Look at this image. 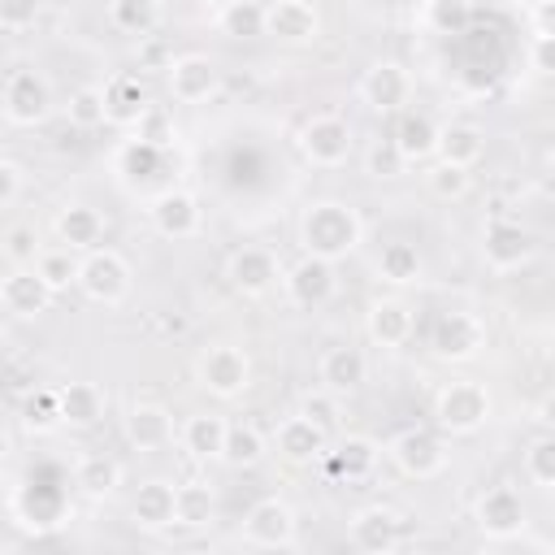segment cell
Instances as JSON below:
<instances>
[{"mask_svg": "<svg viewBox=\"0 0 555 555\" xmlns=\"http://www.w3.org/2000/svg\"><path fill=\"white\" fill-rule=\"evenodd\" d=\"M425 186H429L438 199H464L468 186H473V173H468L464 165H447V160H438V165L425 169Z\"/></svg>", "mask_w": 555, "mask_h": 555, "instance_id": "obj_43", "label": "cell"}, {"mask_svg": "<svg viewBox=\"0 0 555 555\" xmlns=\"http://www.w3.org/2000/svg\"><path fill=\"white\" fill-rule=\"evenodd\" d=\"M364 330H369V338L377 347H403L412 338V308L403 299H395V295L373 299L369 312H364Z\"/></svg>", "mask_w": 555, "mask_h": 555, "instance_id": "obj_27", "label": "cell"}, {"mask_svg": "<svg viewBox=\"0 0 555 555\" xmlns=\"http://www.w3.org/2000/svg\"><path fill=\"white\" fill-rule=\"evenodd\" d=\"M264 434L251 421H230L225 425V442H221V460L230 468H256L264 460Z\"/></svg>", "mask_w": 555, "mask_h": 555, "instance_id": "obj_35", "label": "cell"}, {"mask_svg": "<svg viewBox=\"0 0 555 555\" xmlns=\"http://www.w3.org/2000/svg\"><path fill=\"white\" fill-rule=\"evenodd\" d=\"M56 238H61V247H69L74 256L100 247V238H104V217H100V208H91V204H65V208L56 212Z\"/></svg>", "mask_w": 555, "mask_h": 555, "instance_id": "obj_28", "label": "cell"}, {"mask_svg": "<svg viewBox=\"0 0 555 555\" xmlns=\"http://www.w3.org/2000/svg\"><path fill=\"white\" fill-rule=\"evenodd\" d=\"M152 108V95L139 74H117L104 82V121L108 126H139V117Z\"/></svg>", "mask_w": 555, "mask_h": 555, "instance_id": "obj_25", "label": "cell"}, {"mask_svg": "<svg viewBox=\"0 0 555 555\" xmlns=\"http://www.w3.org/2000/svg\"><path fill=\"white\" fill-rule=\"evenodd\" d=\"M4 256H9L13 264H35V256H39V234H35V225H13V230L4 234Z\"/></svg>", "mask_w": 555, "mask_h": 555, "instance_id": "obj_45", "label": "cell"}, {"mask_svg": "<svg viewBox=\"0 0 555 555\" xmlns=\"http://www.w3.org/2000/svg\"><path fill=\"white\" fill-rule=\"evenodd\" d=\"M35 273L48 282L52 295H61V291H69V286L78 282V256H74L69 247H39Z\"/></svg>", "mask_w": 555, "mask_h": 555, "instance_id": "obj_40", "label": "cell"}, {"mask_svg": "<svg viewBox=\"0 0 555 555\" xmlns=\"http://www.w3.org/2000/svg\"><path fill=\"white\" fill-rule=\"evenodd\" d=\"M9 343H13V338H9V325H4V321H0V360H4V356H9Z\"/></svg>", "mask_w": 555, "mask_h": 555, "instance_id": "obj_52", "label": "cell"}, {"mask_svg": "<svg viewBox=\"0 0 555 555\" xmlns=\"http://www.w3.org/2000/svg\"><path fill=\"white\" fill-rule=\"evenodd\" d=\"M17 195H22V165L0 156V208H9Z\"/></svg>", "mask_w": 555, "mask_h": 555, "instance_id": "obj_48", "label": "cell"}, {"mask_svg": "<svg viewBox=\"0 0 555 555\" xmlns=\"http://www.w3.org/2000/svg\"><path fill=\"white\" fill-rule=\"evenodd\" d=\"M382 442L377 438H369V434H347L343 442H338V451H325L321 460L330 464V473L338 477V481H369L373 473H377V464H382Z\"/></svg>", "mask_w": 555, "mask_h": 555, "instance_id": "obj_24", "label": "cell"}, {"mask_svg": "<svg viewBox=\"0 0 555 555\" xmlns=\"http://www.w3.org/2000/svg\"><path fill=\"white\" fill-rule=\"evenodd\" d=\"M299 538V520H295V507L278 494L251 503V512L243 516V542L247 546H260V551H282V546H295Z\"/></svg>", "mask_w": 555, "mask_h": 555, "instance_id": "obj_11", "label": "cell"}, {"mask_svg": "<svg viewBox=\"0 0 555 555\" xmlns=\"http://www.w3.org/2000/svg\"><path fill=\"white\" fill-rule=\"evenodd\" d=\"M130 520H134L139 529H147V533L169 529V525H173V481H165V477L139 481V490H134V499H130Z\"/></svg>", "mask_w": 555, "mask_h": 555, "instance_id": "obj_26", "label": "cell"}, {"mask_svg": "<svg viewBox=\"0 0 555 555\" xmlns=\"http://www.w3.org/2000/svg\"><path fill=\"white\" fill-rule=\"evenodd\" d=\"M473 520H477V529H481L490 542H512V538H520V533L529 529V507H525V499H520L516 486L499 481V486H486V490L477 494Z\"/></svg>", "mask_w": 555, "mask_h": 555, "instance_id": "obj_7", "label": "cell"}, {"mask_svg": "<svg viewBox=\"0 0 555 555\" xmlns=\"http://www.w3.org/2000/svg\"><path fill=\"white\" fill-rule=\"evenodd\" d=\"M403 169V160H399V152L390 147V139H386V147H373L369 152V173L373 178H395Z\"/></svg>", "mask_w": 555, "mask_h": 555, "instance_id": "obj_49", "label": "cell"}, {"mask_svg": "<svg viewBox=\"0 0 555 555\" xmlns=\"http://www.w3.org/2000/svg\"><path fill=\"white\" fill-rule=\"evenodd\" d=\"M9 455H13V438H9V434H4V429H0V464H4V460H9Z\"/></svg>", "mask_w": 555, "mask_h": 555, "instance_id": "obj_51", "label": "cell"}, {"mask_svg": "<svg viewBox=\"0 0 555 555\" xmlns=\"http://www.w3.org/2000/svg\"><path fill=\"white\" fill-rule=\"evenodd\" d=\"M108 26L147 39L160 26V0H108Z\"/></svg>", "mask_w": 555, "mask_h": 555, "instance_id": "obj_36", "label": "cell"}, {"mask_svg": "<svg viewBox=\"0 0 555 555\" xmlns=\"http://www.w3.org/2000/svg\"><path fill=\"white\" fill-rule=\"evenodd\" d=\"M61 421L74 429H91L104 416V390L95 382H65L61 390Z\"/></svg>", "mask_w": 555, "mask_h": 555, "instance_id": "obj_33", "label": "cell"}, {"mask_svg": "<svg viewBox=\"0 0 555 555\" xmlns=\"http://www.w3.org/2000/svg\"><path fill=\"white\" fill-rule=\"evenodd\" d=\"M364 243V221L343 199H312L299 212V247L321 260H343Z\"/></svg>", "mask_w": 555, "mask_h": 555, "instance_id": "obj_1", "label": "cell"}, {"mask_svg": "<svg viewBox=\"0 0 555 555\" xmlns=\"http://www.w3.org/2000/svg\"><path fill=\"white\" fill-rule=\"evenodd\" d=\"M217 516V494L204 481L173 486V525L178 529H208Z\"/></svg>", "mask_w": 555, "mask_h": 555, "instance_id": "obj_34", "label": "cell"}, {"mask_svg": "<svg viewBox=\"0 0 555 555\" xmlns=\"http://www.w3.org/2000/svg\"><path fill=\"white\" fill-rule=\"evenodd\" d=\"M382 451L390 455V464H395L403 477H416V481H429V477H438V473L447 468V447H442V438H438L434 429H425V425L399 429Z\"/></svg>", "mask_w": 555, "mask_h": 555, "instance_id": "obj_8", "label": "cell"}, {"mask_svg": "<svg viewBox=\"0 0 555 555\" xmlns=\"http://www.w3.org/2000/svg\"><path fill=\"white\" fill-rule=\"evenodd\" d=\"M225 282H230L243 299H264V295L282 282V264H278V256H273L269 247L247 243V247L230 251V260H225Z\"/></svg>", "mask_w": 555, "mask_h": 555, "instance_id": "obj_13", "label": "cell"}, {"mask_svg": "<svg viewBox=\"0 0 555 555\" xmlns=\"http://www.w3.org/2000/svg\"><path fill=\"white\" fill-rule=\"evenodd\" d=\"M468 22H473L468 0H425L421 4V26L434 35H464Z\"/></svg>", "mask_w": 555, "mask_h": 555, "instance_id": "obj_39", "label": "cell"}, {"mask_svg": "<svg viewBox=\"0 0 555 555\" xmlns=\"http://www.w3.org/2000/svg\"><path fill=\"white\" fill-rule=\"evenodd\" d=\"M538 256V238L516 217H490L481 225V260L494 273H516Z\"/></svg>", "mask_w": 555, "mask_h": 555, "instance_id": "obj_6", "label": "cell"}, {"mask_svg": "<svg viewBox=\"0 0 555 555\" xmlns=\"http://www.w3.org/2000/svg\"><path fill=\"white\" fill-rule=\"evenodd\" d=\"M525 477L538 490H555V438L551 434H542L525 447Z\"/></svg>", "mask_w": 555, "mask_h": 555, "instance_id": "obj_42", "label": "cell"}, {"mask_svg": "<svg viewBox=\"0 0 555 555\" xmlns=\"http://www.w3.org/2000/svg\"><path fill=\"white\" fill-rule=\"evenodd\" d=\"M299 152L317 169H338L351 156V126L334 113H317L299 126Z\"/></svg>", "mask_w": 555, "mask_h": 555, "instance_id": "obj_12", "label": "cell"}, {"mask_svg": "<svg viewBox=\"0 0 555 555\" xmlns=\"http://www.w3.org/2000/svg\"><path fill=\"white\" fill-rule=\"evenodd\" d=\"M217 30L225 39H260L264 35V4L260 0H225L217 13Z\"/></svg>", "mask_w": 555, "mask_h": 555, "instance_id": "obj_37", "label": "cell"}, {"mask_svg": "<svg viewBox=\"0 0 555 555\" xmlns=\"http://www.w3.org/2000/svg\"><path fill=\"white\" fill-rule=\"evenodd\" d=\"M173 434H178V425H173V412L165 403H134L126 412V442L143 455L165 451L173 442Z\"/></svg>", "mask_w": 555, "mask_h": 555, "instance_id": "obj_23", "label": "cell"}, {"mask_svg": "<svg viewBox=\"0 0 555 555\" xmlns=\"http://www.w3.org/2000/svg\"><path fill=\"white\" fill-rule=\"evenodd\" d=\"M22 425L30 429V434H52V429H61L65 421H61V395L52 390V386H35L26 399H22Z\"/></svg>", "mask_w": 555, "mask_h": 555, "instance_id": "obj_38", "label": "cell"}, {"mask_svg": "<svg viewBox=\"0 0 555 555\" xmlns=\"http://www.w3.org/2000/svg\"><path fill=\"white\" fill-rule=\"evenodd\" d=\"M195 377L212 399H238L251 386V356L234 343H212L199 351Z\"/></svg>", "mask_w": 555, "mask_h": 555, "instance_id": "obj_5", "label": "cell"}, {"mask_svg": "<svg viewBox=\"0 0 555 555\" xmlns=\"http://www.w3.org/2000/svg\"><path fill=\"white\" fill-rule=\"evenodd\" d=\"M347 538H351L356 551L386 555V551H395V546L403 542V520H399V512H390V507H382V503H369V507H360V512L351 516Z\"/></svg>", "mask_w": 555, "mask_h": 555, "instance_id": "obj_19", "label": "cell"}, {"mask_svg": "<svg viewBox=\"0 0 555 555\" xmlns=\"http://www.w3.org/2000/svg\"><path fill=\"white\" fill-rule=\"evenodd\" d=\"M74 286H78L91 304L113 308V304H121V299L130 295V264H126V256L113 251V247H91V251L78 256V282H74Z\"/></svg>", "mask_w": 555, "mask_h": 555, "instance_id": "obj_4", "label": "cell"}, {"mask_svg": "<svg viewBox=\"0 0 555 555\" xmlns=\"http://www.w3.org/2000/svg\"><path fill=\"white\" fill-rule=\"evenodd\" d=\"M438 143V121L421 108H399L395 113V130H390V147L399 152L403 165H421L434 156Z\"/></svg>", "mask_w": 555, "mask_h": 555, "instance_id": "obj_22", "label": "cell"}, {"mask_svg": "<svg viewBox=\"0 0 555 555\" xmlns=\"http://www.w3.org/2000/svg\"><path fill=\"white\" fill-rule=\"evenodd\" d=\"M299 4H312V9H317V4H325V0H299Z\"/></svg>", "mask_w": 555, "mask_h": 555, "instance_id": "obj_53", "label": "cell"}, {"mask_svg": "<svg viewBox=\"0 0 555 555\" xmlns=\"http://www.w3.org/2000/svg\"><path fill=\"white\" fill-rule=\"evenodd\" d=\"M165 87L178 104H208L221 87V69L204 52H182L165 65Z\"/></svg>", "mask_w": 555, "mask_h": 555, "instance_id": "obj_15", "label": "cell"}, {"mask_svg": "<svg viewBox=\"0 0 555 555\" xmlns=\"http://www.w3.org/2000/svg\"><path fill=\"white\" fill-rule=\"evenodd\" d=\"M490 421V390L481 382H447L434 395V425L451 438H468Z\"/></svg>", "mask_w": 555, "mask_h": 555, "instance_id": "obj_3", "label": "cell"}, {"mask_svg": "<svg viewBox=\"0 0 555 555\" xmlns=\"http://www.w3.org/2000/svg\"><path fill=\"white\" fill-rule=\"evenodd\" d=\"M317 382H321V390L347 399L369 382V356L360 347H351V343L325 347L321 360H317Z\"/></svg>", "mask_w": 555, "mask_h": 555, "instance_id": "obj_18", "label": "cell"}, {"mask_svg": "<svg viewBox=\"0 0 555 555\" xmlns=\"http://www.w3.org/2000/svg\"><path fill=\"white\" fill-rule=\"evenodd\" d=\"M412 69L403 61H373L360 78V100L373 108V113H399L412 104Z\"/></svg>", "mask_w": 555, "mask_h": 555, "instance_id": "obj_14", "label": "cell"}, {"mask_svg": "<svg viewBox=\"0 0 555 555\" xmlns=\"http://www.w3.org/2000/svg\"><path fill=\"white\" fill-rule=\"evenodd\" d=\"M43 4L48 0H0V26L4 30H26V26L39 22Z\"/></svg>", "mask_w": 555, "mask_h": 555, "instance_id": "obj_46", "label": "cell"}, {"mask_svg": "<svg viewBox=\"0 0 555 555\" xmlns=\"http://www.w3.org/2000/svg\"><path fill=\"white\" fill-rule=\"evenodd\" d=\"M282 291L291 299V308L299 312H317L334 299L338 291V273H334V260H321V256H299L291 269H282Z\"/></svg>", "mask_w": 555, "mask_h": 555, "instance_id": "obj_10", "label": "cell"}, {"mask_svg": "<svg viewBox=\"0 0 555 555\" xmlns=\"http://www.w3.org/2000/svg\"><path fill=\"white\" fill-rule=\"evenodd\" d=\"M147 221H152V230L160 238H195L199 225H204V208H199V199L191 191L169 186L147 204Z\"/></svg>", "mask_w": 555, "mask_h": 555, "instance_id": "obj_17", "label": "cell"}, {"mask_svg": "<svg viewBox=\"0 0 555 555\" xmlns=\"http://www.w3.org/2000/svg\"><path fill=\"white\" fill-rule=\"evenodd\" d=\"M273 447H278V455L286 460V464H295V468H304V464H321V455L330 451V434L321 429V425H312L308 416H286L278 429H273Z\"/></svg>", "mask_w": 555, "mask_h": 555, "instance_id": "obj_20", "label": "cell"}, {"mask_svg": "<svg viewBox=\"0 0 555 555\" xmlns=\"http://www.w3.org/2000/svg\"><path fill=\"white\" fill-rule=\"evenodd\" d=\"M486 152V130L473 126V121H447L438 126V143H434V156L447 160V165H464L473 169Z\"/></svg>", "mask_w": 555, "mask_h": 555, "instance_id": "obj_29", "label": "cell"}, {"mask_svg": "<svg viewBox=\"0 0 555 555\" xmlns=\"http://www.w3.org/2000/svg\"><path fill=\"white\" fill-rule=\"evenodd\" d=\"M74 486H78V494H87V499H113L117 486H121V460L108 455V451H87V455H78V464H74Z\"/></svg>", "mask_w": 555, "mask_h": 555, "instance_id": "obj_30", "label": "cell"}, {"mask_svg": "<svg viewBox=\"0 0 555 555\" xmlns=\"http://www.w3.org/2000/svg\"><path fill=\"white\" fill-rule=\"evenodd\" d=\"M52 108H56V100H52V82H48L43 69L17 65V69L4 74V82H0V113L13 126H22V130L43 126L52 117Z\"/></svg>", "mask_w": 555, "mask_h": 555, "instance_id": "obj_2", "label": "cell"}, {"mask_svg": "<svg viewBox=\"0 0 555 555\" xmlns=\"http://www.w3.org/2000/svg\"><path fill=\"white\" fill-rule=\"evenodd\" d=\"M65 121L74 130H95L104 126V87H78L65 104Z\"/></svg>", "mask_w": 555, "mask_h": 555, "instance_id": "obj_41", "label": "cell"}, {"mask_svg": "<svg viewBox=\"0 0 555 555\" xmlns=\"http://www.w3.org/2000/svg\"><path fill=\"white\" fill-rule=\"evenodd\" d=\"M225 416H217V412H195V416H186L182 421V429H178V442H182V451L191 455V460H221V442H225Z\"/></svg>", "mask_w": 555, "mask_h": 555, "instance_id": "obj_31", "label": "cell"}, {"mask_svg": "<svg viewBox=\"0 0 555 555\" xmlns=\"http://www.w3.org/2000/svg\"><path fill=\"white\" fill-rule=\"evenodd\" d=\"M52 291L48 282L35 273V264H13L4 278H0V312L17 317V321H35L52 308Z\"/></svg>", "mask_w": 555, "mask_h": 555, "instance_id": "obj_16", "label": "cell"}, {"mask_svg": "<svg viewBox=\"0 0 555 555\" xmlns=\"http://www.w3.org/2000/svg\"><path fill=\"white\" fill-rule=\"evenodd\" d=\"M134 130H139V139H147V143H156V147H169V143H173L169 113H165V108H156V104H152V108L139 117V126H134Z\"/></svg>", "mask_w": 555, "mask_h": 555, "instance_id": "obj_47", "label": "cell"}, {"mask_svg": "<svg viewBox=\"0 0 555 555\" xmlns=\"http://www.w3.org/2000/svg\"><path fill=\"white\" fill-rule=\"evenodd\" d=\"M429 347H434L438 360L464 364V360H473V356L486 347V325H481L477 312L447 308V312H438L434 325H429Z\"/></svg>", "mask_w": 555, "mask_h": 555, "instance_id": "obj_9", "label": "cell"}, {"mask_svg": "<svg viewBox=\"0 0 555 555\" xmlns=\"http://www.w3.org/2000/svg\"><path fill=\"white\" fill-rule=\"evenodd\" d=\"M299 416H308L312 425H321L325 434H334V429H338V416H343V412H338V395H330V390H321V386L308 390V395L299 399Z\"/></svg>", "mask_w": 555, "mask_h": 555, "instance_id": "obj_44", "label": "cell"}, {"mask_svg": "<svg viewBox=\"0 0 555 555\" xmlns=\"http://www.w3.org/2000/svg\"><path fill=\"white\" fill-rule=\"evenodd\" d=\"M264 35L278 39V43H291V48H304L321 35V17L312 4H299V0H269L264 4Z\"/></svg>", "mask_w": 555, "mask_h": 555, "instance_id": "obj_21", "label": "cell"}, {"mask_svg": "<svg viewBox=\"0 0 555 555\" xmlns=\"http://www.w3.org/2000/svg\"><path fill=\"white\" fill-rule=\"evenodd\" d=\"M533 69L551 74V39H533Z\"/></svg>", "mask_w": 555, "mask_h": 555, "instance_id": "obj_50", "label": "cell"}, {"mask_svg": "<svg viewBox=\"0 0 555 555\" xmlns=\"http://www.w3.org/2000/svg\"><path fill=\"white\" fill-rule=\"evenodd\" d=\"M373 273H377V282H386V286H416L421 273H425V260H421V251H416L412 243L395 238V243H386V247L377 251Z\"/></svg>", "mask_w": 555, "mask_h": 555, "instance_id": "obj_32", "label": "cell"}]
</instances>
